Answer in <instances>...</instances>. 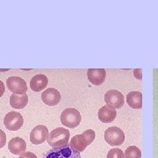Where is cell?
Instances as JSON below:
<instances>
[{"instance_id": "obj_1", "label": "cell", "mask_w": 158, "mask_h": 158, "mask_svg": "<svg viewBox=\"0 0 158 158\" xmlns=\"http://www.w3.org/2000/svg\"><path fill=\"white\" fill-rule=\"evenodd\" d=\"M95 139V132L93 130L88 129L82 135H77L71 139L69 146L77 152L81 153L85 150Z\"/></svg>"}, {"instance_id": "obj_2", "label": "cell", "mask_w": 158, "mask_h": 158, "mask_svg": "<svg viewBox=\"0 0 158 158\" xmlns=\"http://www.w3.org/2000/svg\"><path fill=\"white\" fill-rule=\"evenodd\" d=\"M69 136L70 133L68 129L63 127H57L49 134L47 141L52 148H61L68 145Z\"/></svg>"}, {"instance_id": "obj_3", "label": "cell", "mask_w": 158, "mask_h": 158, "mask_svg": "<svg viewBox=\"0 0 158 158\" xmlns=\"http://www.w3.org/2000/svg\"><path fill=\"white\" fill-rule=\"evenodd\" d=\"M42 158H81L80 153L71 148L69 144L61 148H51Z\"/></svg>"}, {"instance_id": "obj_4", "label": "cell", "mask_w": 158, "mask_h": 158, "mask_svg": "<svg viewBox=\"0 0 158 158\" xmlns=\"http://www.w3.org/2000/svg\"><path fill=\"white\" fill-rule=\"evenodd\" d=\"M81 113L75 108H67L61 114V122L65 127L75 128L81 122Z\"/></svg>"}, {"instance_id": "obj_5", "label": "cell", "mask_w": 158, "mask_h": 158, "mask_svg": "<svg viewBox=\"0 0 158 158\" xmlns=\"http://www.w3.org/2000/svg\"><path fill=\"white\" fill-rule=\"evenodd\" d=\"M105 140L111 146H119L125 141V134L117 127H111L105 132Z\"/></svg>"}, {"instance_id": "obj_6", "label": "cell", "mask_w": 158, "mask_h": 158, "mask_svg": "<svg viewBox=\"0 0 158 158\" xmlns=\"http://www.w3.org/2000/svg\"><path fill=\"white\" fill-rule=\"evenodd\" d=\"M4 124L10 131H17L22 127L24 118L22 115L18 112H10L4 118Z\"/></svg>"}, {"instance_id": "obj_7", "label": "cell", "mask_w": 158, "mask_h": 158, "mask_svg": "<svg viewBox=\"0 0 158 158\" xmlns=\"http://www.w3.org/2000/svg\"><path fill=\"white\" fill-rule=\"evenodd\" d=\"M8 89L14 94H26L27 91V82L19 77H11L6 80Z\"/></svg>"}, {"instance_id": "obj_8", "label": "cell", "mask_w": 158, "mask_h": 158, "mask_svg": "<svg viewBox=\"0 0 158 158\" xmlns=\"http://www.w3.org/2000/svg\"><path fill=\"white\" fill-rule=\"evenodd\" d=\"M48 127L44 125H38L32 130L30 134V141L33 144L39 145L45 142L46 140H48Z\"/></svg>"}, {"instance_id": "obj_9", "label": "cell", "mask_w": 158, "mask_h": 158, "mask_svg": "<svg viewBox=\"0 0 158 158\" xmlns=\"http://www.w3.org/2000/svg\"><path fill=\"white\" fill-rule=\"evenodd\" d=\"M105 101L113 108H120L124 105V97L117 90H110L105 94Z\"/></svg>"}, {"instance_id": "obj_10", "label": "cell", "mask_w": 158, "mask_h": 158, "mask_svg": "<svg viewBox=\"0 0 158 158\" xmlns=\"http://www.w3.org/2000/svg\"><path fill=\"white\" fill-rule=\"evenodd\" d=\"M41 99L46 105L49 106H54L59 104L61 100V94L60 92L55 88H48L46 89L41 94Z\"/></svg>"}, {"instance_id": "obj_11", "label": "cell", "mask_w": 158, "mask_h": 158, "mask_svg": "<svg viewBox=\"0 0 158 158\" xmlns=\"http://www.w3.org/2000/svg\"><path fill=\"white\" fill-rule=\"evenodd\" d=\"M87 77L92 85H102L106 77V71L105 69H89L87 70Z\"/></svg>"}, {"instance_id": "obj_12", "label": "cell", "mask_w": 158, "mask_h": 158, "mask_svg": "<svg viewBox=\"0 0 158 158\" xmlns=\"http://www.w3.org/2000/svg\"><path fill=\"white\" fill-rule=\"evenodd\" d=\"M8 148L13 155H22L26 152L27 149V143L24 139L19 137H14L11 139L8 143Z\"/></svg>"}, {"instance_id": "obj_13", "label": "cell", "mask_w": 158, "mask_h": 158, "mask_svg": "<svg viewBox=\"0 0 158 158\" xmlns=\"http://www.w3.org/2000/svg\"><path fill=\"white\" fill-rule=\"evenodd\" d=\"M98 118L103 123H110L113 122L117 116V112L114 108L111 107L109 106H102L98 113Z\"/></svg>"}, {"instance_id": "obj_14", "label": "cell", "mask_w": 158, "mask_h": 158, "mask_svg": "<svg viewBox=\"0 0 158 158\" xmlns=\"http://www.w3.org/2000/svg\"><path fill=\"white\" fill-rule=\"evenodd\" d=\"M48 84V79L47 77V76L43 74H39V75L34 76V77H32L30 86H31L32 90H34L35 92H39L40 90H44Z\"/></svg>"}, {"instance_id": "obj_15", "label": "cell", "mask_w": 158, "mask_h": 158, "mask_svg": "<svg viewBox=\"0 0 158 158\" xmlns=\"http://www.w3.org/2000/svg\"><path fill=\"white\" fill-rule=\"evenodd\" d=\"M28 103V96L26 94H12L10 97V105L12 108L22 109L26 107Z\"/></svg>"}, {"instance_id": "obj_16", "label": "cell", "mask_w": 158, "mask_h": 158, "mask_svg": "<svg viewBox=\"0 0 158 158\" xmlns=\"http://www.w3.org/2000/svg\"><path fill=\"white\" fill-rule=\"evenodd\" d=\"M127 102L130 107L141 109L142 107V94L140 91H131L127 96Z\"/></svg>"}, {"instance_id": "obj_17", "label": "cell", "mask_w": 158, "mask_h": 158, "mask_svg": "<svg viewBox=\"0 0 158 158\" xmlns=\"http://www.w3.org/2000/svg\"><path fill=\"white\" fill-rule=\"evenodd\" d=\"M125 158H141V152L136 146H130L125 151Z\"/></svg>"}, {"instance_id": "obj_18", "label": "cell", "mask_w": 158, "mask_h": 158, "mask_svg": "<svg viewBox=\"0 0 158 158\" xmlns=\"http://www.w3.org/2000/svg\"><path fill=\"white\" fill-rule=\"evenodd\" d=\"M107 158H125V154L120 148H112L107 154Z\"/></svg>"}, {"instance_id": "obj_19", "label": "cell", "mask_w": 158, "mask_h": 158, "mask_svg": "<svg viewBox=\"0 0 158 158\" xmlns=\"http://www.w3.org/2000/svg\"><path fill=\"white\" fill-rule=\"evenodd\" d=\"M6 143V135L3 130L0 129V148L5 147Z\"/></svg>"}, {"instance_id": "obj_20", "label": "cell", "mask_w": 158, "mask_h": 158, "mask_svg": "<svg viewBox=\"0 0 158 158\" xmlns=\"http://www.w3.org/2000/svg\"><path fill=\"white\" fill-rule=\"evenodd\" d=\"M19 158H37V156L32 152H25L19 156Z\"/></svg>"}, {"instance_id": "obj_21", "label": "cell", "mask_w": 158, "mask_h": 158, "mask_svg": "<svg viewBox=\"0 0 158 158\" xmlns=\"http://www.w3.org/2000/svg\"><path fill=\"white\" fill-rule=\"evenodd\" d=\"M5 90H6V87H5V85L4 83L0 80V98L4 95L5 93Z\"/></svg>"}]
</instances>
